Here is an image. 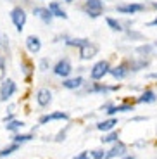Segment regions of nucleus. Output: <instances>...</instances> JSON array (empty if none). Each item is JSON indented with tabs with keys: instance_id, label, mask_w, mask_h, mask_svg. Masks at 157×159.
<instances>
[{
	"instance_id": "4468645a",
	"label": "nucleus",
	"mask_w": 157,
	"mask_h": 159,
	"mask_svg": "<svg viewBox=\"0 0 157 159\" xmlns=\"http://www.w3.org/2000/svg\"><path fill=\"white\" fill-rule=\"evenodd\" d=\"M83 85V78L78 76V78H69V80H64L62 81V87L64 88H69V90H74V88H79Z\"/></svg>"
},
{
	"instance_id": "0eeeda50",
	"label": "nucleus",
	"mask_w": 157,
	"mask_h": 159,
	"mask_svg": "<svg viewBox=\"0 0 157 159\" xmlns=\"http://www.w3.org/2000/svg\"><path fill=\"white\" fill-rule=\"evenodd\" d=\"M143 5L141 4H121L118 5V12L119 14H137V12L143 11Z\"/></svg>"
},
{
	"instance_id": "c85d7f7f",
	"label": "nucleus",
	"mask_w": 157,
	"mask_h": 159,
	"mask_svg": "<svg viewBox=\"0 0 157 159\" xmlns=\"http://www.w3.org/2000/svg\"><path fill=\"white\" fill-rule=\"evenodd\" d=\"M85 11H87V14H88L90 17H98L100 14H102V12H98V11H90V9H85Z\"/></svg>"
},
{
	"instance_id": "412c9836",
	"label": "nucleus",
	"mask_w": 157,
	"mask_h": 159,
	"mask_svg": "<svg viewBox=\"0 0 157 159\" xmlns=\"http://www.w3.org/2000/svg\"><path fill=\"white\" fill-rule=\"evenodd\" d=\"M107 24H109V28L112 30V31H123V26L119 21L112 19V17H107Z\"/></svg>"
},
{
	"instance_id": "a211bd4d",
	"label": "nucleus",
	"mask_w": 157,
	"mask_h": 159,
	"mask_svg": "<svg viewBox=\"0 0 157 159\" xmlns=\"http://www.w3.org/2000/svg\"><path fill=\"white\" fill-rule=\"evenodd\" d=\"M87 9H90V11H98V12H102L104 2H102V0H87Z\"/></svg>"
},
{
	"instance_id": "f03ea898",
	"label": "nucleus",
	"mask_w": 157,
	"mask_h": 159,
	"mask_svg": "<svg viewBox=\"0 0 157 159\" xmlns=\"http://www.w3.org/2000/svg\"><path fill=\"white\" fill-rule=\"evenodd\" d=\"M11 19H12V23H14V26H16L17 31H21V30L24 28V24H26V12H24L21 7L12 9Z\"/></svg>"
},
{
	"instance_id": "9d476101",
	"label": "nucleus",
	"mask_w": 157,
	"mask_h": 159,
	"mask_svg": "<svg viewBox=\"0 0 157 159\" xmlns=\"http://www.w3.org/2000/svg\"><path fill=\"white\" fill-rule=\"evenodd\" d=\"M26 47L28 50L31 52V54H36V52H40V48H42V42H40L38 36H28L26 38Z\"/></svg>"
},
{
	"instance_id": "f3484780",
	"label": "nucleus",
	"mask_w": 157,
	"mask_h": 159,
	"mask_svg": "<svg viewBox=\"0 0 157 159\" xmlns=\"http://www.w3.org/2000/svg\"><path fill=\"white\" fill-rule=\"evenodd\" d=\"M116 125H118V119L110 118V119H107V121L98 123V125H97V130H100V131H110L114 126H116Z\"/></svg>"
},
{
	"instance_id": "c9c22d12",
	"label": "nucleus",
	"mask_w": 157,
	"mask_h": 159,
	"mask_svg": "<svg viewBox=\"0 0 157 159\" xmlns=\"http://www.w3.org/2000/svg\"><path fill=\"white\" fill-rule=\"evenodd\" d=\"M149 78H155V80H157V73H155V75H150Z\"/></svg>"
},
{
	"instance_id": "f704fd0d",
	"label": "nucleus",
	"mask_w": 157,
	"mask_h": 159,
	"mask_svg": "<svg viewBox=\"0 0 157 159\" xmlns=\"http://www.w3.org/2000/svg\"><path fill=\"white\" fill-rule=\"evenodd\" d=\"M123 159H135V156H123Z\"/></svg>"
},
{
	"instance_id": "39448f33",
	"label": "nucleus",
	"mask_w": 157,
	"mask_h": 159,
	"mask_svg": "<svg viewBox=\"0 0 157 159\" xmlns=\"http://www.w3.org/2000/svg\"><path fill=\"white\" fill-rule=\"evenodd\" d=\"M97 50H98L97 45H93V43H90L88 40H85V43L79 47V56H81V59L88 61V59L97 56Z\"/></svg>"
},
{
	"instance_id": "58836bf2",
	"label": "nucleus",
	"mask_w": 157,
	"mask_h": 159,
	"mask_svg": "<svg viewBox=\"0 0 157 159\" xmlns=\"http://www.w3.org/2000/svg\"><path fill=\"white\" fill-rule=\"evenodd\" d=\"M154 45H155V47H157V42H155V43H154Z\"/></svg>"
},
{
	"instance_id": "6ab92c4d",
	"label": "nucleus",
	"mask_w": 157,
	"mask_h": 159,
	"mask_svg": "<svg viewBox=\"0 0 157 159\" xmlns=\"http://www.w3.org/2000/svg\"><path fill=\"white\" fill-rule=\"evenodd\" d=\"M21 147V143H12V145H9V147H5V149H2V151H0V157H5V156H11L12 152H16L17 149Z\"/></svg>"
},
{
	"instance_id": "f8f14e48",
	"label": "nucleus",
	"mask_w": 157,
	"mask_h": 159,
	"mask_svg": "<svg viewBox=\"0 0 157 159\" xmlns=\"http://www.w3.org/2000/svg\"><path fill=\"white\" fill-rule=\"evenodd\" d=\"M47 9L52 12V16H54V17H62V19H67L66 11H64V9L59 5V2H50Z\"/></svg>"
},
{
	"instance_id": "9b49d317",
	"label": "nucleus",
	"mask_w": 157,
	"mask_h": 159,
	"mask_svg": "<svg viewBox=\"0 0 157 159\" xmlns=\"http://www.w3.org/2000/svg\"><path fill=\"white\" fill-rule=\"evenodd\" d=\"M54 119H69V114H67V112H62V111H57V112H52V114L42 116V118H40V125H45V123H48V121H54Z\"/></svg>"
},
{
	"instance_id": "423d86ee",
	"label": "nucleus",
	"mask_w": 157,
	"mask_h": 159,
	"mask_svg": "<svg viewBox=\"0 0 157 159\" xmlns=\"http://www.w3.org/2000/svg\"><path fill=\"white\" fill-rule=\"evenodd\" d=\"M36 102H38V106H42V107L48 106V104L52 102V92L48 90V88H40V90L36 92Z\"/></svg>"
},
{
	"instance_id": "7c9ffc66",
	"label": "nucleus",
	"mask_w": 157,
	"mask_h": 159,
	"mask_svg": "<svg viewBox=\"0 0 157 159\" xmlns=\"http://www.w3.org/2000/svg\"><path fill=\"white\" fill-rule=\"evenodd\" d=\"M126 35L130 36V38H137V40H140V38H141V35H140V33H137V31H128Z\"/></svg>"
},
{
	"instance_id": "aec40b11",
	"label": "nucleus",
	"mask_w": 157,
	"mask_h": 159,
	"mask_svg": "<svg viewBox=\"0 0 157 159\" xmlns=\"http://www.w3.org/2000/svg\"><path fill=\"white\" fill-rule=\"evenodd\" d=\"M24 126V123L23 121H7V125H5V128H7L9 131H17V130H21V128Z\"/></svg>"
},
{
	"instance_id": "2f4dec72",
	"label": "nucleus",
	"mask_w": 157,
	"mask_h": 159,
	"mask_svg": "<svg viewBox=\"0 0 157 159\" xmlns=\"http://www.w3.org/2000/svg\"><path fill=\"white\" fill-rule=\"evenodd\" d=\"M40 68H42V71H45V69L48 68V61L47 59H42V61H40Z\"/></svg>"
},
{
	"instance_id": "a878e982",
	"label": "nucleus",
	"mask_w": 157,
	"mask_h": 159,
	"mask_svg": "<svg viewBox=\"0 0 157 159\" xmlns=\"http://www.w3.org/2000/svg\"><path fill=\"white\" fill-rule=\"evenodd\" d=\"M83 43H85V40L83 38H71V40H67V45H71V47H81Z\"/></svg>"
},
{
	"instance_id": "72a5a7b5",
	"label": "nucleus",
	"mask_w": 157,
	"mask_h": 159,
	"mask_svg": "<svg viewBox=\"0 0 157 159\" xmlns=\"http://www.w3.org/2000/svg\"><path fill=\"white\" fill-rule=\"evenodd\" d=\"M149 26H157V19H154V21H150V23H149Z\"/></svg>"
},
{
	"instance_id": "c756f323",
	"label": "nucleus",
	"mask_w": 157,
	"mask_h": 159,
	"mask_svg": "<svg viewBox=\"0 0 157 159\" xmlns=\"http://www.w3.org/2000/svg\"><path fill=\"white\" fill-rule=\"evenodd\" d=\"M74 159H90V156H88L87 151H83V152H79L78 156H74Z\"/></svg>"
},
{
	"instance_id": "b1692460",
	"label": "nucleus",
	"mask_w": 157,
	"mask_h": 159,
	"mask_svg": "<svg viewBox=\"0 0 157 159\" xmlns=\"http://www.w3.org/2000/svg\"><path fill=\"white\" fill-rule=\"evenodd\" d=\"M119 139V133L118 131H112V133H109V135H105L102 139V143H110V142H118Z\"/></svg>"
},
{
	"instance_id": "20e7f679",
	"label": "nucleus",
	"mask_w": 157,
	"mask_h": 159,
	"mask_svg": "<svg viewBox=\"0 0 157 159\" xmlns=\"http://www.w3.org/2000/svg\"><path fill=\"white\" fill-rule=\"evenodd\" d=\"M71 71H73V66H71L69 59H61L54 68V73L57 76H61V78H67L71 75Z\"/></svg>"
},
{
	"instance_id": "dca6fc26",
	"label": "nucleus",
	"mask_w": 157,
	"mask_h": 159,
	"mask_svg": "<svg viewBox=\"0 0 157 159\" xmlns=\"http://www.w3.org/2000/svg\"><path fill=\"white\" fill-rule=\"evenodd\" d=\"M128 111H133V106H130V104H123V106H110L109 109H107V114H116V112H128Z\"/></svg>"
},
{
	"instance_id": "473e14b6",
	"label": "nucleus",
	"mask_w": 157,
	"mask_h": 159,
	"mask_svg": "<svg viewBox=\"0 0 157 159\" xmlns=\"http://www.w3.org/2000/svg\"><path fill=\"white\" fill-rule=\"evenodd\" d=\"M64 139H66V130H64V131H61L59 135H57V139H55V140H57V142H62Z\"/></svg>"
},
{
	"instance_id": "e433bc0d",
	"label": "nucleus",
	"mask_w": 157,
	"mask_h": 159,
	"mask_svg": "<svg viewBox=\"0 0 157 159\" xmlns=\"http://www.w3.org/2000/svg\"><path fill=\"white\" fill-rule=\"evenodd\" d=\"M64 2H67V4H71V2H73V0H64Z\"/></svg>"
},
{
	"instance_id": "4c0bfd02",
	"label": "nucleus",
	"mask_w": 157,
	"mask_h": 159,
	"mask_svg": "<svg viewBox=\"0 0 157 159\" xmlns=\"http://www.w3.org/2000/svg\"><path fill=\"white\" fill-rule=\"evenodd\" d=\"M154 7H155V9H157V2H154Z\"/></svg>"
},
{
	"instance_id": "393cba45",
	"label": "nucleus",
	"mask_w": 157,
	"mask_h": 159,
	"mask_svg": "<svg viewBox=\"0 0 157 159\" xmlns=\"http://www.w3.org/2000/svg\"><path fill=\"white\" fill-rule=\"evenodd\" d=\"M31 139H33V135H14V137H12V142L24 143V142H29Z\"/></svg>"
},
{
	"instance_id": "bb28decb",
	"label": "nucleus",
	"mask_w": 157,
	"mask_h": 159,
	"mask_svg": "<svg viewBox=\"0 0 157 159\" xmlns=\"http://www.w3.org/2000/svg\"><path fill=\"white\" fill-rule=\"evenodd\" d=\"M90 156L93 159H104V156H105V154H104V151H92Z\"/></svg>"
},
{
	"instance_id": "4be33fe9",
	"label": "nucleus",
	"mask_w": 157,
	"mask_h": 159,
	"mask_svg": "<svg viewBox=\"0 0 157 159\" xmlns=\"http://www.w3.org/2000/svg\"><path fill=\"white\" fill-rule=\"evenodd\" d=\"M152 50H154V45H140V47L137 48V52L140 54V56H150L152 54Z\"/></svg>"
},
{
	"instance_id": "6e6552de",
	"label": "nucleus",
	"mask_w": 157,
	"mask_h": 159,
	"mask_svg": "<svg viewBox=\"0 0 157 159\" xmlns=\"http://www.w3.org/2000/svg\"><path fill=\"white\" fill-rule=\"evenodd\" d=\"M124 154H126V145H124L123 142H118L112 149H110L109 152H107L105 156H104V159H112V157H118V156H124Z\"/></svg>"
},
{
	"instance_id": "7ed1b4c3",
	"label": "nucleus",
	"mask_w": 157,
	"mask_h": 159,
	"mask_svg": "<svg viewBox=\"0 0 157 159\" xmlns=\"http://www.w3.org/2000/svg\"><path fill=\"white\" fill-rule=\"evenodd\" d=\"M109 62L107 61H100V62H97L92 68V71H90V76H92V80H102L104 76L109 73Z\"/></svg>"
},
{
	"instance_id": "5701e85b",
	"label": "nucleus",
	"mask_w": 157,
	"mask_h": 159,
	"mask_svg": "<svg viewBox=\"0 0 157 159\" xmlns=\"http://www.w3.org/2000/svg\"><path fill=\"white\" fill-rule=\"evenodd\" d=\"M119 87H105V85H93L88 88V92H107V90H116Z\"/></svg>"
},
{
	"instance_id": "cd10ccee",
	"label": "nucleus",
	"mask_w": 157,
	"mask_h": 159,
	"mask_svg": "<svg viewBox=\"0 0 157 159\" xmlns=\"http://www.w3.org/2000/svg\"><path fill=\"white\" fill-rule=\"evenodd\" d=\"M4 76H5V64H4V59L0 57V81L4 80Z\"/></svg>"
},
{
	"instance_id": "1a4fd4ad",
	"label": "nucleus",
	"mask_w": 157,
	"mask_h": 159,
	"mask_svg": "<svg viewBox=\"0 0 157 159\" xmlns=\"http://www.w3.org/2000/svg\"><path fill=\"white\" fill-rule=\"evenodd\" d=\"M33 14H35L36 17H40V19L43 21V23H47V24L50 23L52 17H54V16H52V12L48 11L47 7H35V9H33Z\"/></svg>"
},
{
	"instance_id": "ddd939ff",
	"label": "nucleus",
	"mask_w": 157,
	"mask_h": 159,
	"mask_svg": "<svg viewBox=\"0 0 157 159\" xmlns=\"http://www.w3.org/2000/svg\"><path fill=\"white\" fill-rule=\"evenodd\" d=\"M109 73L114 76V78H118V80H123L128 76V73H130V69H128V66L126 64H119V66H116V68L109 69Z\"/></svg>"
},
{
	"instance_id": "2eb2a0df",
	"label": "nucleus",
	"mask_w": 157,
	"mask_h": 159,
	"mask_svg": "<svg viewBox=\"0 0 157 159\" xmlns=\"http://www.w3.org/2000/svg\"><path fill=\"white\" fill-rule=\"evenodd\" d=\"M155 99L157 97H155V93H154L152 90H145L137 99V102H140V104H152V102H155Z\"/></svg>"
},
{
	"instance_id": "f257e3e1",
	"label": "nucleus",
	"mask_w": 157,
	"mask_h": 159,
	"mask_svg": "<svg viewBox=\"0 0 157 159\" xmlns=\"http://www.w3.org/2000/svg\"><path fill=\"white\" fill-rule=\"evenodd\" d=\"M16 90H17L16 83H14L12 80H5L4 83H2V87H0V100H2V102L9 100L14 93H16Z\"/></svg>"
}]
</instances>
